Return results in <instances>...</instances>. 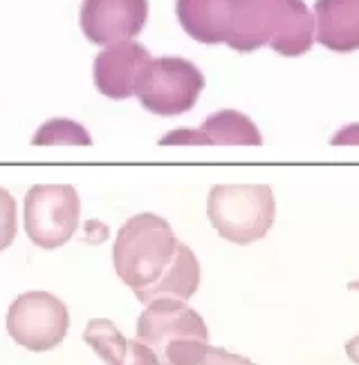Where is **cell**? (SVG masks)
Wrapping results in <instances>:
<instances>
[{
	"mask_svg": "<svg viewBox=\"0 0 359 365\" xmlns=\"http://www.w3.org/2000/svg\"><path fill=\"white\" fill-rule=\"evenodd\" d=\"M211 227L231 245L263 240L274 225L276 202L265 184H218L207 200Z\"/></svg>",
	"mask_w": 359,
	"mask_h": 365,
	"instance_id": "4",
	"label": "cell"
},
{
	"mask_svg": "<svg viewBox=\"0 0 359 365\" xmlns=\"http://www.w3.org/2000/svg\"><path fill=\"white\" fill-rule=\"evenodd\" d=\"M148 63V50L135 41L108 45L95 58V86L108 99H128Z\"/></svg>",
	"mask_w": 359,
	"mask_h": 365,
	"instance_id": "9",
	"label": "cell"
},
{
	"mask_svg": "<svg viewBox=\"0 0 359 365\" xmlns=\"http://www.w3.org/2000/svg\"><path fill=\"white\" fill-rule=\"evenodd\" d=\"M176 11L182 29L198 43H227L233 0H178Z\"/></svg>",
	"mask_w": 359,
	"mask_h": 365,
	"instance_id": "11",
	"label": "cell"
},
{
	"mask_svg": "<svg viewBox=\"0 0 359 365\" xmlns=\"http://www.w3.org/2000/svg\"><path fill=\"white\" fill-rule=\"evenodd\" d=\"M312 41V19L301 0H233L227 45L254 52L270 43L280 54H303Z\"/></svg>",
	"mask_w": 359,
	"mask_h": 365,
	"instance_id": "2",
	"label": "cell"
},
{
	"mask_svg": "<svg viewBox=\"0 0 359 365\" xmlns=\"http://www.w3.org/2000/svg\"><path fill=\"white\" fill-rule=\"evenodd\" d=\"M346 354H348V359H350L355 365H359V334L353 336V339L346 343Z\"/></svg>",
	"mask_w": 359,
	"mask_h": 365,
	"instance_id": "18",
	"label": "cell"
},
{
	"mask_svg": "<svg viewBox=\"0 0 359 365\" xmlns=\"http://www.w3.org/2000/svg\"><path fill=\"white\" fill-rule=\"evenodd\" d=\"M333 144H337V146H341V144H359V123L348 125V128L339 130L333 137Z\"/></svg>",
	"mask_w": 359,
	"mask_h": 365,
	"instance_id": "17",
	"label": "cell"
},
{
	"mask_svg": "<svg viewBox=\"0 0 359 365\" xmlns=\"http://www.w3.org/2000/svg\"><path fill=\"white\" fill-rule=\"evenodd\" d=\"M19 220H16V200L7 188L0 186V251H5L14 237H16Z\"/></svg>",
	"mask_w": 359,
	"mask_h": 365,
	"instance_id": "15",
	"label": "cell"
},
{
	"mask_svg": "<svg viewBox=\"0 0 359 365\" xmlns=\"http://www.w3.org/2000/svg\"><path fill=\"white\" fill-rule=\"evenodd\" d=\"M70 327L68 307L48 292H27L7 312V331L32 352H48L66 339Z\"/></svg>",
	"mask_w": 359,
	"mask_h": 365,
	"instance_id": "7",
	"label": "cell"
},
{
	"mask_svg": "<svg viewBox=\"0 0 359 365\" xmlns=\"http://www.w3.org/2000/svg\"><path fill=\"white\" fill-rule=\"evenodd\" d=\"M84 339L108 365H160L158 354L148 345L121 336L115 323L106 319L90 321Z\"/></svg>",
	"mask_w": 359,
	"mask_h": 365,
	"instance_id": "12",
	"label": "cell"
},
{
	"mask_svg": "<svg viewBox=\"0 0 359 365\" xmlns=\"http://www.w3.org/2000/svg\"><path fill=\"white\" fill-rule=\"evenodd\" d=\"M162 146H258L263 137L254 121L238 110H221L196 130L180 128L160 139Z\"/></svg>",
	"mask_w": 359,
	"mask_h": 365,
	"instance_id": "10",
	"label": "cell"
},
{
	"mask_svg": "<svg viewBox=\"0 0 359 365\" xmlns=\"http://www.w3.org/2000/svg\"><path fill=\"white\" fill-rule=\"evenodd\" d=\"M148 0H84L79 25L88 41L115 45L133 41L146 25Z\"/></svg>",
	"mask_w": 359,
	"mask_h": 365,
	"instance_id": "8",
	"label": "cell"
},
{
	"mask_svg": "<svg viewBox=\"0 0 359 365\" xmlns=\"http://www.w3.org/2000/svg\"><path fill=\"white\" fill-rule=\"evenodd\" d=\"M34 146H52V144H76V146H90L92 139L84 125L70 119H50L43 123L39 133L32 139Z\"/></svg>",
	"mask_w": 359,
	"mask_h": 365,
	"instance_id": "14",
	"label": "cell"
},
{
	"mask_svg": "<svg viewBox=\"0 0 359 365\" xmlns=\"http://www.w3.org/2000/svg\"><path fill=\"white\" fill-rule=\"evenodd\" d=\"M317 36L335 52L359 47V0H319Z\"/></svg>",
	"mask_w": 359,
	"mask_h": 365,
	"instance_id": "13",
	"label": "cell"
},
{
	"mask_svg": "<svg viewBox=\"0 0 359 365\" xmlns=\"http://www.w3.org/2000/svg\"><path fill=\"white\" fill-rule=\"evenodd\" d=\"M348 289H350V292H359V278L353 280V282H348Z\"/></svg>",
	"mask_w": 359,
	"mask_h": 365,
	"instance_id": "19",
	"label": "cell"
},
{
	"mask_svg": "<svg viewBox=\"0 0 359 365\" xmlns=\"http://www.w3.org/2000/svg\"><path fill=\"white\" fill-rule=\"evenodd\" d=\"M137 341L158 354L160 365H202L209 350V327L184 300L158 298L139 316Z\"/></svg>",
	"mask_w": 359,
	"mask_h": 365,
	"instance_id": "3",
	"label": "cell"
},
{
	"mask_svg": "<svg viewBox=\"0 0 359 365\" xmlns=\"http://www.w3.org/2000/svg\"><path fill=\"white\" fill-rule=\"evenodd\" d=\"M81 202L74 186L39 184L25 195V231L43 249L66 245L79 227Z\"/></svg>",
	"mask_w": 359,
	"mask_h": 365,
	"instance_id": "6",
	"label": "cell"
},
{
	"mask_svg": "<svg viewBox=\"0 0 359 365\" xmlns=\"http://www.w3.org/2000/svg\"><path fill=\"white\" fill-rule=\"evenodd\" d=\"M202 365H256V363L241 356V354L227 352V350H223V347L209 345L207 356H205V361H202Z\"/></svg>",
	"mask_w": 359,
	"mask_h": 365,
	"instance_id": "16",
	"label": "cell"
},
{
	"mask_svg": "<svg viewBox=\"0 0 359 365\" xmlns=\"http://www.w3.org/2000/svg\"><path fill=\"white\" fill-rule=\"evenodd\" d=\"M113 258L117 276L144 305L158 298L186 300L198 292L196 253L155 213H139L119 229Z\"/></svg>",
	"mask_w": 359,
	"mask_h": 365,
	"instance_id": "1",
	"label": "cell"
},
{
	"mask_svg": "<svg viewBox=\"0 0 359 365\" xmlns=\"http://www.w3.org/2000/svg\"><path fill=\"white\" fill-rule=\"evenodd\" d=\"M205 76L191 61L180 56L151 58L135 88L142 106L153 115L176 117L196 106Z\"/></svg>",
	"mask_w": 359,
	"mask_h": 365,
	"instance_id": "5",
	"label": "cell"
}]
</instances>
